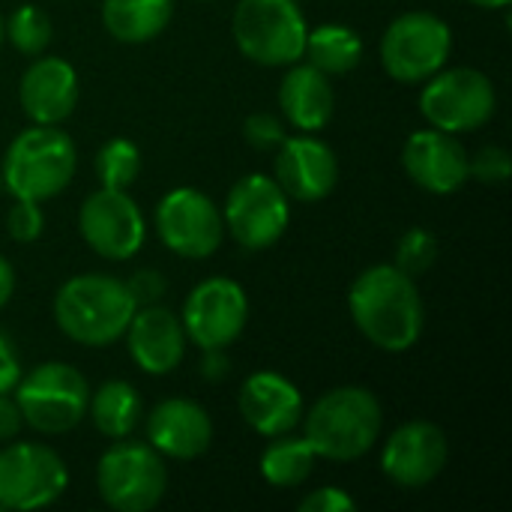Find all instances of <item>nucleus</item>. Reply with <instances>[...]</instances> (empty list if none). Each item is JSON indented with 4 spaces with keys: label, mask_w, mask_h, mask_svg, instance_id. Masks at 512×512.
Listing matches in <instances>:
<instances>
[{
    "label": "nucleus",
    "mask_w": 512,
    "mask_h": 512,
    "mask_svg": "<svg viewBox=\"0 0 512 512\" xmlns=\"http://www.w3.org/2000/svg\"><path fill=\"white\" fill-rule=\"evenodd\" d=\"M348 312L357 330L387 354L411 351L426 327V306L417 279L396 264L363 270L348 291Z\"/></svg>",
    "instance_id": "1"
},
{
    "label": "nucleus",
    "mask_w": 512,
    "mask_h": 512,
    "mask_svg": "<svg viewBox=\"0 0 512 512\" xmlns=\"http://www.w3.org/2000/svg\"><path fill=\"white\" fill-rule=\"evenodd\" d=\"M135 300L123 279L105 273H81L66 279L54 294V321L78 345L108 348L123 339Z\"/></svg>",
    "instance_id": "2"
},
{
    "label": "nucleus",
    "mask_w": 512,
    "mask_h": 512,
    "mask_svg": "<svg viewBox=\"0 0 512 512\" xmlns=\"http://www.w3.org/2000/svg\"><path fill=\"white\" fill-rule=\"evenodd\" d=\"M300 423L303 438L312 444L318 459L357 462L378 444L384 411L372 390L336 387L324 393Z\"/></svg>",
    "instance_id": "3"
},
{
    "label": "nucleus",
    "mask_w": 512,
    "mask_h": 512,
    "mask_svg": "<svg viewBox=\"0 0 512 512\" xmlns=\"http://www.w3.org/2000/svg\"><path fill=\"white\" fill-rule=\"evenodd\" d=\"M75 168H78L75 141L60 126L33 123L30 129L18 132L6 147L0 174H3V189H9L12 198L42 204L60 195L72 183Z\"/></svg>",
    "instance_id": "4"
},
{
    "label": "nucleus",
    "mask_w": 512,
    "mask_h": 512,
    "mask_svg": "<svg viewBox=\"0 0 512 512\" xmlns=\"http://www.w3.org/2000/svg\"><path fill=\"white\" fill-rule=\"evenodd\" d=\"M12 393L24 426H30L39 435L72 432L84 420L90 399L84 375L75 366L57 360L39 363L36 369L21 375Z\"/></svg>",
    "instance_id": "5"
},
{
    "label": "nucleus",
    "mask_w": 512,
    "mask_h": 512,
    "mask_svg": "<svg viewBox=\"0 0 512 512\" xmlns=\"http://www.w3.org/2000/svg\"><path fill=\"white\" fill-rule=\"evenodd\" d=\"M234 42L258 66H291L306 48V15L297 0H240L234 6Z\"/></svg>",
    "instance_id": "6"
},
{
    "label": "nucleus",
    "mask_w": 512,
    "mask_h": 512,
    "mask_svg": "<svg viewBox=\"0 0 512 512\" xmlns=\"http://www.w3.org/2000/svg\"><path fill=\"white\" fill-rule=\"evenodd\" d=\"M453 54L450 24L426 9L402 12L381 36V66L399 84H423Z\"/></svg>",
    "instance_id": "7"
},
{
    "label": "nucleus",
    "mask_w": 512,
    "mask_h": 512,
    "mask_svg": "<svg viewBox=\"0 0 512 512\" xmlns=\"http://www.w3.org/2000/svg\"><path fill=\"white\" fill-rule=\"evenodd\" d=\"M99 498L117 512L153 510L168 489L165 459L144 441H114L96 465Z\"/></svg>",
    "instance_id": "8"
},
{
    "label": "nucleus",
    "mask_w": 512,
    "mask_h": 512,
    "mask_svg": "<svg viewBox=\"0 0 512 512\" xmlns=\"http://www.w3.org/2000/svg\"><path fill=\"white\" fill-rule=\"evenodd\" d=\"M498 108L495 84L486 72L471 66L441 69L423 81L420 90V114L432 129L462 135L483 129Z\"/></svg>",
    "instance_id": "9"
},
{
    "label": "nucleus",
    "mask_w": 512,
    "mask_h": 512,
    "mask_svg": "<svg viewBox=\"0 0 512 512\" xmlns=\"http://www.w3.org/2000/svg\"><path fill=\"white\" fill-rule=\"evenodd\" d=\"M225 231L246 252H264L282 240L291 225V198L270 174H246L240 177L222 210Z\"/></svg>",
    "instance_id": "10"
},
{
    "label": "nucleus",
    "mask_w": 512,
    "mask_h": 512,
    "mask_svg": "<svg viewBox=\"0 0 512 512\" xmlns=\"http://www.w3.org/2000/svg\"><path fill=\"white\" fill-rule=\"evenodd\" d=\"M69 486L66 462L57 450L33 441H15L0 450V510L30 512L51 507Z\"/></svg>",
    "instance_id": "11"
},
{
    "label": "nucleus",
    "mask_w": 512,
    "mask_h": 512,
    "mask_svg": "<svg viewBox=\"0 0 512 512\" xmlns=\"http://www.w3.org/2000/svg\"><path fill=\"white\" fill-rule=\"evenodd\" d=\"M153 222L162 246L189 261H204L216 255L225 237L222 210L207 192L195 186H177L165 192L156 204Z\"/></svg>",
    "instance_id": "12"
},
{
    "label": "nucleus",
    "mask_w": 512,
    "mask_h": 512,
    "mask_svg": "<svg viewBox=\"0 0 512 512\" xmlns=\"http://www.w3.org/2000/svg\"><path fill=\"white\" fill-rule=\"evenodd\" d=\"M84 243L105 261H129L147 240V219L126 189L99 186L78 210Z\"/></svg>",
    "instance_id": "13"
},
{
    "label": "nucleus",
    "mask_w": 512,
    "mask_h": 512,
    "mask_svg": "<svg viewBox=\"0 0 512 512\" xmlns=\"http://www.w3.org/2000/svg\"><path fill=\"white\" fill-rule=\"evenodd\" d=\"M246 321H249V297L240 282L225 276H210L198 282L189 291L180 315L186 339L201 351L234 345L246 330Z\"/></svg>",
    "instance_id": "14"
},
{
    "label": "nucleus",
    "mask_w": 512,
    "mask_h": 512,
    "mask_svg": "<svg viewBox=\"0 0 512 512\" xmlns=\"http://www.w3.org/2000/svg\"><path fill=\"white\" fill-rule=\"evenodd\" d=\"M450 459V444L441 426L429 420L402 423L381 450V471L399 489H423L441 477Z\"/></svg>",
    "instance_id": "15"
},
{
    "label": "nucleus",
    "mask_w": 512,
    "mask_h": 512,
    "mask_svg": "<svg viewBox=\"0 0 512 512\" xmlns=\"http://www.w3.org/2000/svg\"><path fill=\"white\" fill-rule=\"evenodd\" d=\"M273 180L291 201L315 204L336 189L339 159L327 141L315 138L312 132H300L276 147Z\"/></svg>",
    "instance_id": "16"
},
{
    "label": "nucleus",
    "mask_w": 512,
    "mask_h": 512,
    "mask_svg": "<svg viewBox=\"0 0 512 512\" xmlns=\"http://www.w3.org/2000/svg\"><path fill=\"white\" fill-rule=\"evenodd\" d=\"M402 168L411 183L432 195H453L471 180L465 147L456 135L441 129H420L408 135L402 147Z\"/></svg>",
    "instance_id": "17"
},
{
    "label": "nucleus",
    "mask_w": 512,
    "mask_h": 512,
    "mask_svg": "<svg viewBox=\"0 0 512 512\" xmlns=\"http://www.w3.org/2000/svg\"><path fill=\"white\" fill-rule=\"evenodd\" d=\"M123 339H126L132 363L144 375H156V378L171 375L183 363L186 342H189L180 318L159 303L138 306Z\"/></svg>",
    "instance_id": "18"
},
{
    "label": "nucleus",
    "mask_w": 512,
    "mask_h": 512,
    "mask_svg": "<svg viewBox=\"0 0 512 512\" xmlns=\"http://www.w3.org/2000/svg\"><path fill=\"white\" fill-rule=\"evenodd\" d=\"M78 72L63 57H42L24 69L18 84V102L21 111L30 117V123H48L60 126L78 105Z\"/></svg>",
    "instance_id": "19"
},
{
    "label": "nucleus",
    "mask_w": 512,
    "mask_h": 512,
    "mask_svg": "<svg viewBox=\"0 0 512 512\" xmlns=\"http://www.w3.org/2000/svg\"><path fill=\"white\" fill-rule=\"evenodd\" d=\"M240 417L264 438L294 432L303 420V396L291 378L273 369L252 372L240 387Z\"/></svg>",
    "instance_id": "20"
},
{
    "label": "nucleus",
    "mask_w": 512,
    "mask_h": 512,
    "mask_svg": "<svg viewBox=\"0 0 512 512\" xmlns=\"http://www.w3.org/2000/svg\"><path fill=\"white\" fill-rule=\"evenodd\" d=\"M147 444L162 459L192 462L213 444V420L192 399H162L147 414Z\"/></svg>",
    "instance_id": "21"
},
{
    "label": "nucleus",
    "mask_w": 512,
    "mask_h": 512,
    "mask_svg": "<svg viewBox=\"0 0 512 512\" xmlns=\"http://www.w3.org/2000/svg\"><path fill=\"white\" fill-rule=\"evenodd\" d=\"M279 108L285 120L300 132H318L330 123L336 108V93L330 87V75L315 69L312 63H291L279 84Z\"/></svg>",
    "instance_id": "22"
},
{
    "label": "nucleus",
    "mask_w": 512,
    "mask_h": 512,
    "mask_svg": "<svg viewBox=\"0 0 512 512\" xmlns=\"http://www.w3.org/2000/svg\"><path fill=\"white\" fill-rule=\"evenodd\" d=\"M174 18V0H102L105 30L126 45H141L165 33Z\"/></svg>",
    "instance_id": "23"
},
{
    "label": "nucleus",
    "mask_w": 512,
    "mask_h": 512,
    "mask_svg": "<svg viewBox=\"0 0 512 512\" xmlns=\"http://www.w3.org/2000/svg\"><path fill=\"white\" fill-rule=\"evenodd\" d=\"M87 414L99 435H105L108 441H120L132 435L144 408L138 390L129 381H105L90 393Z\"/></svg>",
    "instance_id": "24"
},
{
    "label": "nucleus",
    "mask_w": 512,
    "mask_h": 512,
    "mask_svg": "<svg viewBox=\"0 0 512 512\" xmlns=\"http://www.w3.org/2000/svg\"><path fill=\"white\" fill-rule=\"evenodd\" d=\"M315 462H318V453L312 450V444L303 435L285 432V435L270 438V444L261 453L258 471L264 483L273 489H297L312 477Z\"/></svg>",
    "instance_id": "25"
},
{
    "label": "nucleus",
    "mask_w": 512,
    "mask_h": 512,
    "mask_svg": "<svg viewBox=\"0 0 512 512\" xmlns=\"http://www.w3.org/2000/svg\"><path fill=\"white\" fill-rule=\"evenodd\" d=\"M363 51H366L363 39L354 27L330 21V24L309 27L303 57H309V63L324 75H345L360 66Z\"/></svg>",
    "instance_id": "26"
},
{
    "label": "nucleus",
    "mask_w": 512,
    "mask_h": 512,
    "mask_svg": "<svg viewBox=\"0 0 512 512\" xmlns=\"http://www.w3.org/2000/svg\"><path fill=\"white\" fill-rule=\"evenodd\" d=\"M141 174V150L129 138H111L96 153V177L105 189H129Z\"/></svg>",
    "instance_id": "27"
},
{
    "label": "nucleus",
    "mask_w": 512,
    "mask_h": 512,
    "mask_svg": "<svg viewBox=\"0 0 512 512\" xmlns=\"http://www.w3.org/2000/svg\"><path fill=\"white\" fill-rule=\"evenodd\" d=\"M51 18L45 15V9L33 6V3H21L18 9H12L9 21H3V36L12 42L15 51L36 57L48 48L51 42Z\"/></svg>",
    "instance_id": "28"
},
{
    "label": "nucleus",
    "mask_w": 512,
    "mask_h": 512,
    "mask_svg": "<svg viewBox=\"0 0 512 512\" xmlns=\"http://www.w3.org/2000/svg\"><path fill=\"white\" fill-rule=\"evenodd\" d=\"M438 237L429 228H411L402 234L399 246H396V267L414 279H420L423 273H429L438 261Z\"/></svg>",
    "instance_id": "29"
},
{
    "label": "nucleus",
    "mask_w": 512,
    "mask_h": 512,
    "mask_svg": "<svg viewBox=\"0 0 512 512\" xmlns=\"http://www.w3.org/2000/svg\"><path fill=\"white\" fill-rule=\"evenodd\" d=\"M42 231H45L42 204H39V201L15 198V204H12L9 213H6V234H9L15 243H33V240L42 237Z\"/></svg>",
    "instance_id": "30"
},
{
    "label": "nucleus",
    "mask_w": 512,
    "mask_h": 512,
    "mask_svg": "<svg viewBox=\"0 0 512 512\" xmlns=\"http://www.w3.org/2000/svg\"><path fill=\"white\" fill-rule=\"evenodd\" d=\"M468 174L471 180H480L486 186H501L512 174L510 153L501 144H489L477 156H468Z\"/></svg>",
    "instance_id": "31"
},
{
    "label": "nucleus",
    "mask_w": 512,
    "mask_h": 512,
    "mask_svg": "<svg viewBox=\"0 0 512 512\" xmlns=\"http://www.w3.org/2000/svg\"><path fill=\"white\" fill-rule=\"evenodd\" d=\"M243 138L255 147V150H276L288 132H285V123L276 117V114H267V111H258V114H249L246 123H243Z\"/></svg>",
    "instance_id": "32"
},
{
    "label": "nucleus",
    "mask_w": 512,
    "mask_h": 512,
    "mask_svg": "<svg viewBox=\"0 0 512 512\" xmlns=\"http://www.w3.org/2000/svg\"><path fill=\"white\" fill-rule=\"evenodd\" d=\"M300 512H357V501L339 486H324L300 501Z\"/></svg>",
    "instance_id": "33"
},
{
    "label": "nucleus",
    "mask_w": 512,
    "mask_h": 512,
    "mask_svg": "<svg viewBox=\"0 0 512 512\" xmlns=\"http://www.w3.org/2000/svg\"><path fill=\"white\" fill-rule=\"evenodd\" d=\"M126 288H129L135 306H150V303H159L165 297V279H162L159 270H138V273H132Z\"/></svg>",
    "instance_id": "34"
},
{
    "label": "nucleus",
    "mask_w": 512,
    "mask_h": 512,
    "mask_svg": "<svg viewBox=\"0 0 512 512\" xmlns=\"http://www.w3.org/2000/svg\"><path fill=\"white\" fill-rule=\"evenodd\" d=\"M21 378V363L12 348V342L0 333V393H12V387Z\"/></svg>",
    "instance_id": "35"
},
{
    "label": "nucleus",
    "mask_w": 512,
    "mask_h": 512,
    "mask_svg": "<svg viewBox=\"0 0 512 512\" xmlns=\"http://www.w3.org/2000/svg\"><path fill=\"white\" fill-rule=\"evenodd\" d=\"M21 426H24V420H21V411H18L15 399L9 393H0V444L15 441Z\"/></svg>",
    "instance_id": "36"
},
{
    "label": "nucleus",
    "mask_w": 512,
    "mask_h": 512,
    "mask_svg": "<svg viewBox=\"0 0 512 512\" xmlns=\"http://www.w3.org/2000/svg\"><path fill=\"white\" fill-rule=\"evenodd\" d=\"M204 378L210 381H219L228 375V357H225V348H216V351H204V369H201Z\"/></svg>",
    "instance_id": "37"
},
{
    "label": "nucleus",
    "mask_w": 512,
    "mask_h": 512,
    "mask_svg": "<svg viewBox=\"0 0 512 512\" xmlns=\"http://www.w3.org/2000/svg\"><path fill=\"white\" fill-rule=\"evenodd\" d=\"M12 291H15V270H12L9 258L0 255V309L9 303Z\"/></svg>",
    "instance_id": "38"
},
{
    "label": "nucleus",
    "mask_w": 512,
    "mask_h": 512,
    "mask_svg": "<svg viewBox=\"0 0 512 512\" xmlns=\"http://www.w3.org/2000/svg\"><path fill=\"white\" fill-rule=\"evenodd\" d=\"M474 6H480V9H507L512 0H471Z\"/></svg>",
    "instance_id": "39"
},
{
    "label": "nucleus",
    "mask_w": 512,
    "mask_h": 512,
    "mask_svg": "<svg viewBox=\"0 0 512 512\" xmlns=\"http://www.w3.org/2000/svg\"><path fill=\"white\" fill-rule=\"evenodd\" d=\"M3 39H6V36H3V15H0V45H3Z\"/></svg>",
    "instance_id": "40"
},
{
    "label": "nucleus",
    "mask_w": 512,
    "mask_h": 512,
    "mask_svg": "<svg viewBox=\"0 0 512 512\" xmlns=\"http://www.w3.org/2000/svg\"><path fill=\"white\" fill-rule=\"evenodd\" d=\"M0 192H3V174H0Z\"/></svg>",
    "instance_id": "41"
}]
</instances>
